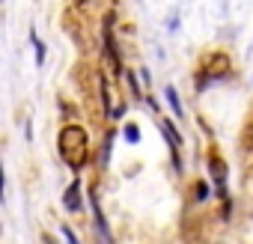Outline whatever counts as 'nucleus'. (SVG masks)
<instances>
[{"label":"nucleus","mask_w":253,"mask_h":244,"mask_svg":"<svg viewBox=\"0 0 253 244\" xmlns=\"http://www.w3.org/2000/svg\"><path fill=\"white\" fill-rule=\"evenodd\" d=\"M60 155L72 170H81L89 158V140L81 125H66L60 131Z\"/></svg>","instance_id":"nucleus-1"},{"label":"nucleus","mask_w":253,"mask_h":244,"mask_svg":"<svg viewBox=\"0 0 253 244\" xmlns=\"http://www.w3.org/2000/svg\"><path fill=\"white\" fill-rule=\"evenodd\" d=\"M92 217H95V229H98L101 244H113V238H110V226H107V220H104V214H101V208H98L95 197H92Z\"/></svg>","instance_id":"nucleus-2"},{"label":"nucleus","mask_w":253,"mask_h":244,"mask_svg":"<svg viewBox=\"0 0 253 244\" xmlns=\"http://www.w3.org/2000/svg\"><path fill=\"white\" fill-rule=\"evenodd\" d=\"M63 205H66L69 211H81V182H72V188H66Z\"/></svg>","instance_id":"nucleus-3"},{"label":"nucleus","mask_w":253,"mask_h":244,"mask_svg":"<svg viewBox=\"0 0 253 244\" xmlns=\"http://www.w3.org/2000/svg\"><path fill=\"white\" fill-rule=\"evenodd\" d=\"M209 173H211V179H217V194H223V182H226V167H223V161L211 158V161H209Z\"/></svg>","instance_id":"nucleus-4"},{"label":"nucleus","mask_w":253,"mask_h":244,"mask_svg":"<svg viewBox=\"0 0 253 244\" xmlns=\"http://www.w3.org/2000/svg\"><path fill=\"white\" fill-rule=\"evenodd\" d=\"M161 131H164V137L170 140V146H173V152L179 155V146H182V137H179V131H176V128L170 125V122H167V119H161Z\"/></svg>","instance_id":"nucleus-5"},{"label":"nucleus","mask_w":253,"mask_h":244,"mask_svg":"<svg viewBox=\"0 0 253 244\" xmlns=\"http://www.w3.org/2000/svg\"><path fill=\"white\" fill-rule=\"evenodd\" d=\"M164 92H167V101H170V110H173V116H182V104H179V95H176V89H173V86H167Z\"/></svg>","instance_id":"nucleus-6"},{"label":"nucleus","mask_w":253,"mask_h":244,"mask_svg":"<svg viewBox=\"0 0 253 244\" xmlns=\"http://www.w3.org/2000/svg\"><path fill=\"white\" fill-rule=\"evenodd\" d=\"M125 140H128V143H137V140H140L137 125H125Z\"/></svg>","instance_id":"nucleus-7"},{"label":"nucleus","mask_w":253,"mask_h":244,"mask_svg":"<svg viewBox=\"0 0 253 244\" xmlns=\"http://www.w3.org/2000/svg\"><path fill=\"white\" fill-rule=\"evenodd\" d=\"M33 45H36V63L42 66V63H45V45L36 39V33H33Z\"/></svg>","instance_id":"nucleus-8"},{"label":"nucleus","mask_w":253,"mask_h":244,"mask_svg":"<svg viewBox=\"0 0 253 244\" xmlns=\"http://www.w3.org/2000/svg\"><path fill=\"white\" fill-rule=\"evenodd\" d=\"M63 235H66V244H78V235H75L69 226H63Z\"/></svg>","instance_id":"nucleus-9"},{"label":"nucleus","mask_w":253,"mask_h":244,"mask_svg":"<svg viewBox=\"0 0 253 244\" xmlns=\"http://www.w3.org/2000/svg\"><path fill=\"white\" fill-rule=\"evenodd\" d=\"M78 3H81V6H84V3H89V0H78Z\"/></svg>","instance_id":"nucleus-10"}]
</instances>
